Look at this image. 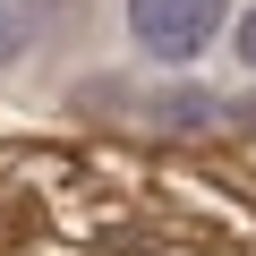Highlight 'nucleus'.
<instances>
[{
  "label": "nucleus",
  "instance_id": "1",
  "mask_svg": "<svg viewBox=\"0 0 256 256\" xmlns=\"http://www.w3.org/2000/svg\"><path fill=\"white\" fill-rule=\"evenodd\" d=\"M230 18V0H128V34L137 52H154L162 68H188Z\"/></svg>",
  "mask_w": 256,
  "mask_h": 256
},
{
  "label": "nucleus",
  "instance_id": "5",
  "mask_svg": "<svg viewBox=\"0 0 256 256\" xmlns=\"http://www.w3.org/2000/svg\"><path fill=\"white\" fill-rule=\"evenodd\" d=\"M230 60L256 68V9H239V26H230Z\"/></svg>",
  "mask_w": 256,
  "mask_h": 256
},
{
  "label": "nucleus",
  "instance_id": "2",
  "mask_svg": "<svg viewBox=\"0 0 256 256\" xmlns=\"http://www.w3.org/2000/svg\"><path fill=\"white\" fill-rule=\"evenodd\" d=\"M222 120H230L222 94H205V86H154V128H171V137H205Z\"/></svg>",
  "mask_w": 256,
  "mask_h": 256
},
{
  "label": "nucleus",
  "instance_id": "3",
  "mask_svg": "<svg viewBox=\"0 0 256 256\" xmlns=\"http://www.w3.org/2000/svg\"><path fill=\"white\" fill-rule=\"evenodd\" d=\"M43 34V18H34V0H0V68L9 60H26V43Z\"/></svg>",
  "mask_w": 256,
  "mask_h": 256
},
{
  "label": "nucleus",
  "instance_id": "4",
  "mask_svg": "<svg viewBox=\"0 0 256 256\" xmlns=\"http://www.w3.org/2000/svg\"><path fill=\"white\" fill-rule=\"evenodd\" d=\"M111 102H120V77H86L77 86V111H111Z\"/></svg>",
  "mask_w": 256,
  "mask_h": 256
},
{
  "label": "nucleus",
  "instance_id": "6",
  "mask_svg": "<svg viewBox=\"0 0 256 256\" xmlns=\"http://www.w3.org/2000/svg\"><path fill=\"white\" fill-rule=\"evenodd\" d=\"M230 128H256V94H239V102H230Z\"/></svg>",
  "mask_w": 256,
  "mask_h": 256
}]
</instances>
